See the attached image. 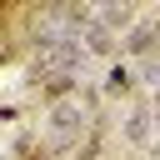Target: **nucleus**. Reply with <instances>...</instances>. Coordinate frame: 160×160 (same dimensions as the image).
<instances>
[{"instance_id":"nucleus-2","label":"nucleus","mask_w":160,"mask_h":160,"mask_svg":"<svg viewBox=\"0 0 160 160\" xmlns=\"http://www.w3.org/2000/svg\"><path fill=\"white\" fill-rule=\"evenodd\" d=\"M45 135H50V150H70L80 135L90 140V115H85V105H80V100H60V105H50Z\"/></svg>"},{"instance_id":"nucleus-7","label":"nucleus","mask_w":160,"mask_h":160,"mask_svg":"<svg viewBox=\"0 0 160 160\" xmlns=\"http://www.w3.org/2000/svg\"><path fill=\"white\" fill-rule=\"evenodd\" d=\"M85 50H90V55H110V30H105V25H90V30H85Z\"/></svg>"},{"instance_id":"nucleus-11","label":"nucleus","mask_w":160,"mask_h":160,"mask_svg":"<svg viewBox=\"0 0 160 160\" xmlns=\"http://www.w3.org/2000/svg\"><path fill=\"white\" fill-rule=\"evenodd\" d=\"M155 110H160V90H155Z\"/></svg>"},{"instance_id":"nucleus-6","label":"nucleus","mask_w":160,"mask_h":160,"mask_svg":"<svg viewBox=\"0 0 160 160\" xmlns=\"http://www.w3.org/2000/svg\"><path fill=\"white\" fill-rule=\"evenodd\" d=\"M130 20H135L130 5H110V10H100V25H105V30H125Z\"/></svg>"},{"instance_id":"nucleus-4","label":"nucleus","mask_w":160,"mask_h":160,"mask_svg":"<svg viewBox=\"0 0 160 160\" xmlns=\"http://www.w3.org/2000/svg\"><path fill=\"white\" fill-rule=\"evenodd\" d=\"M125 135H130L135 145H145V140H150V105H135V110H130V120H125Z\"/></svg>"},{"instance_id":"nucleus-9","label":"nucleus","mask_w":160,"mask_h":160,"mask_svg":"<svg viewBox=\"0 0 160 160\" xmlns=\"http://www.w3.org/2000/svg\"><path fill=\"white\" fill-rule=\"evenodd\" d=\"M95 155H100V140H95V135H90V140H85V150H80V155H75V160H95Z\"/></svg>"},{"instance_id":"nucleus-1","label":"nucleus","mask_w":160,"mask_h":160,"mask_svg":"<svg viewBox=\"0 0 160 160\" xmlns=\"http://www.w3.org/2000/svg\"><path fill=\"white\" fill-rule=\"evenodd\" d=\"M90 50L80 45V35H40L35 40V70L40 75H75L85 70Z\"/></svg>"},{"instance_id":"nucleus-8","label":"nucleus","mask_w":160,"mask_h":160,"mask_svg":"<svg viewBox=\"0 0 160 160\" xmlns=\"http://www.w3.org/2000/svg\"><path fill=\"white\" fill-rule=\"evenodd\" d=\"M40 85H45V95H50V100H55V105H60V95H65V90H70V85H75V75H45V80H40Z\"/></svg>"},{"instance_id":"nucleus-10","label":"nucleus","mask_w":160,"mask_h":160,"mask_svg":"<svg viewBox=\"0 0 160 160\" xmlns=\"http://www.w3.org/2000/svg\"><path fill=\"white\" fill-rule=\"evenodd\" d=\"M155 160H160V140H155Z\"/></svg>"},{"instance_id":"nucleus-3","label":"nucleus","mask_w":160,"mask_h":160,"mask_svg":"<svg viewBox=\"0 0 160 160\" xmlns=\"http://www.w3.org/2000/svg\"><path fill=\"white\" fill-rule=\"evenodd\" d=\"M155 35H160V25H155V20H140V25L125 35V50H130V55H150V50H155Z\"/></svg>"},{"instance_id":"nucleus-5","label":"nucleus","mask_w":160,"mask_h":160,"mask_svg":"<svg viewBox=\"0 0 160 160\" xmlns=\"http://www.w3.org/2000/svg\"><path fill=\"white\" fill-rule=\"evenodd\" d=\"M130 90H135L130 70H125V65H110V75H105V95H130Z\"/></svg>"}]
</instances>
